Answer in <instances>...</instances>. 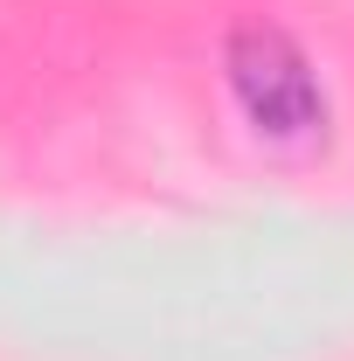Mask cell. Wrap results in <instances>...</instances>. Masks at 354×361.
<instances>
[{
  "instance_id": "cell-1",
  "label": "cell",
  "mask_w": 354,
  "mask_h": 361,
  "mask_svg": "<svg viewBox=\"0 0 354 361\" xmlns=\"http://www.w3.org/2000/svg\"><path fill=\"white\" fill-rule=\"evenodd\" d=\"M222 63H229V90H236L243 118H250L264 139L306 146V139L326 133V90H319V77H312L306 49L292 42L285 28H264V21L236 28Z\"/></svg>"
}]
</instances>
